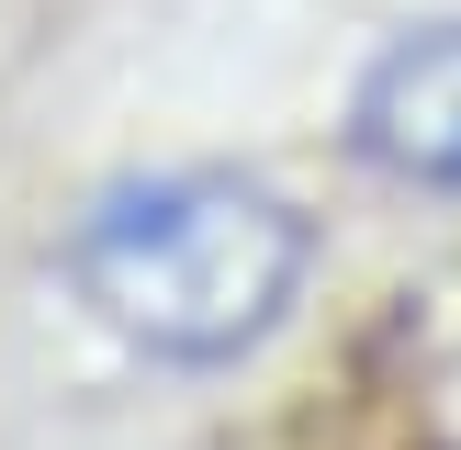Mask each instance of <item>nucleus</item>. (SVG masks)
I'll use <instances>...</instances> for the list:
<instances>
[{
    "label": "nucleus",
    "instance_id": "obj_1",
    "mask_svg": "<svg viewBox=\"0 0 461 450\" xmlns=\"http://www.w3.org/2000/svg\"><path fill=\"white\" fill-rule=\"evenodd\" d=\"M304 214L237 169H158L79 214V304L147 360H237L304 292Z\"/></svg>",
    "mask_w": 461,
    "mask_h": 450
},
{
    "label": "nucleus",
    "instance_id": "obj_2",
    "mask_svg": "<svg viewBox=\"0 0 461 450\" xmlns=\"http://www.w3.org/2000/svg\"><path fill=\"white\" fill-rule=\"evenodd\" d=\"M349 147L417 192H461V22H428L372 57L349 102Z\"/></svg>",
    "mask_w": 461,
    "mask_h": 450
}]
</instances>
